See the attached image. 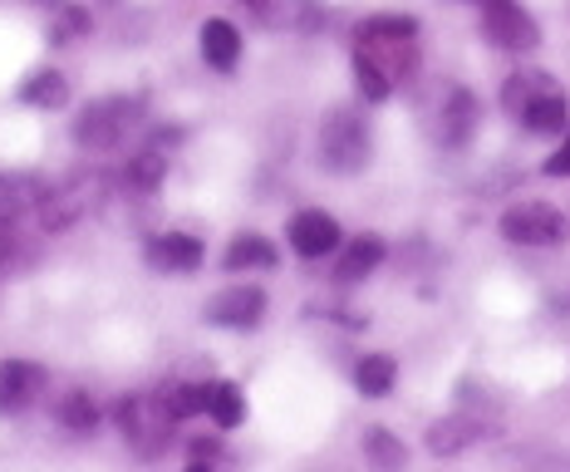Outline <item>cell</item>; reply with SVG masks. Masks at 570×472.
Returning a JSON list of instances; mask_svg holds the SVG:
<instances>
[{
  "label": "cell",
  "instance_id": "6da1fadb",
  "mask_svg": "<svg viewBox=\"0 0 570 472\" xmlns=\"http://www.w3.org/2000/svg\"><path fill=\"white\" fill-rule=\"evenodd\" d=\"M104 197H109V177L79 173V177H69V183L50 187V193L40 197V207H35V217H40L45 232H65V227H75V222H85L89 212H99Z\"/></svg>",
  "mask_w": 570,
  "mask_h": 472
},
{
  "label": "cell",
  "instance_id": "7a4b0ae2",
  "mask_svg": "<svg viewBox=\"0 0 570 472\" xmlns=\"http://www.w3.org/2000/svg\"><path fill=\"white\" fill-rule=\"evenodd\" d=\"M364 163H370V128H364L360 114L335 109L325 124H320V168L354 177Z\"/></svg>",
  "mask_w": 570,
  "mask_h": 472
},
{
  "label": "cell",
  "instance_id": "3957f363",
  "mask_svg": "<svg viewBox=\"0 0 570 472\" xmlns=\"http://www.w3.org/2000/svg\"><path fill=\"white\" fill-rule=\"evenodd\" d=\"M173 423H177V413L168 409V394H128L124 404H118V429H124V439L134 443L142 458L168 448Z\"/></svg>",
  "mask_w": 570,
  "mask_h": 472
},
{
  "label": "cell",
  "instance_id": "277c9868",
  "mask_svg": "<svg viewBox=\"0 0 570 472\" xmlns=\"http://www.w3.org/2000/svg\"><path fill=\"white\" fill-rule=\"evenodd\" d=\"M138 118H142L138 99H124V94H118V99H99L75 118V144L79 148H118L128 138V128H138Z\"/></svg>",
  "mask_w": 570,
  "mask_h": 472
},
{
  "label": "cell",
  "instance_id": "5b68a950",
  "mask_svg": "<svg viewBox=\"0 0 570 472\" xmlns=\"http://www.w3.org/2000/svg\"><path fill=\"white\" fill-rule=\"evenodd\" d=\"M502 236L517 246H556L566 242V217L546 203H517L502 217Z\"/></svg>",
  "mask_w": 570,
  "mask_h": 472
},
{
  "label": "cell",
  "instance_id": "8992f818",
  "mask_svg": "<svg viewBox=\"0 0 570 472\" xmlns=\"http://www.w3.org/2000/svg\"><path fill=\"white\" fill-rule=\"evenodd\" d=\"M482 26L502 50H531L541 40L537 20L517 6V0H482Z\"/></svg>",
  "mask_w": 570,
  "mask_h": 472
},
{
  "label": "cell",
  "instance_id": "52a82bcc",
  "mask_svg": "<svg viewBox=\"0 0 570 472\" xmlns=\"http://www.w3.org/2000/svg\"><path fill=\"white\" fill-rule=\"evenodd\" d=\"M261 315H266L261 286H227L207 301V321L227 325V330H252V325H261Z\"/></svg>",
  "mask_w": 570,
  "mask_h": 472
},
{
  "label": "cell",
  "instance_id": "ba28073f",
  "mask_svg": "<svg viewBox=\"0 0 570 472\" xmlns=\"http://www.w3.org/2000/svg\"><path fill=\"white\" fill-rule=\"evenodd\" d=\"M45 389V370L30 360H6L0 364V413H20L35 404V394Z\"/></svg>",
  "mask_w": 570,
  "mask_h": 472
},
{
  "label": "cell",
  "instance_id": "9c48e42d",
  "mask_svg": "<svg viewBox=\"0 0 570 472\" xmlns=\"http://www.w3.org/2000/svg\"><path fill=\"white\" fill-rule=\"evenodd\" d=\"M482 433H487V423L478 419V413H448V419H438L433 429H428V453L453 458V453H462V448L482 443Z\"/></svg>",
  "mask_w": 570,
  "mask_h": 472
},
{
  "label": "cell",
  "instance_id": "30bf717a",
  "mask_svg": "<svg viewBox=\"0 0 570 472\" xmlns=\"http://www.w3.org/2000/svg\"><path fill=\"white\" fill-rule=\"evenodd\" d=\"M148 266L153 271H168V276L197 271L202 266V242H197V236H183V232L153 236V242H148Z\"/></svg>",
  "mask_w": 570,
  "mask_h": 472
},
{
  "label": "cell",
  "instance_id": "8fae6325",
  "mask_svg": "<svg viewBox=\"0 0 570 472\" xmlns=\"http://www.w3.org/2000/svg\"><path fill=\"white\" fill-rule=\"evenodd\" d=\"M291 246L301 256H330L340 246V222L330 212H301L291 222Z\"/></svg>",
  "mask_w": 570,
  "mask_h": 472
},
{
  "label": "cell",
  "instance_id": "7c38bea8",
  "mask_svg": "<svg viewBox=\"0 0 570 472\" xmlns=\"http://www.w3.org/2000/svg\"><path fill=\"white\" fill-rule=\"evenodd\" d=\"M482 118V104L472 99L468 89H453L443 104V124H438V138H443V148H462L472 138V128H478Z\"/></svg>",
  "mask_w": 570,
  "mask_h": 472
},
{
  "label": "cell",
  "instance_id": "4fadbf2b",
  "mask_svg": "<svg viewBox=\"0 0 570 472\" xmlns=\"http://www.w3.org/2000/svg\"><path fill=\"white\" fill-rule=\"evenodd\" d=\"M45 193H50V187H45L35 173H0V222L20 217V212H30V207H40Z\"/></svg>",
  "mask_w": 570,
  "mask_h": 472
},
{
  "label": "cell",
  "instance_id": "5bb4252c",
  "mask_svg": "<svg viewBox=\"0 0 570 472\" xmlns=\"http://www.w3.org/2000/svg\"><path fill=\"white\" fill-rule=\"evenodd\" d=\"M202 59H207L212 69H236V59H242V35H236L232 20H207V26H202Z\"/></svg>",
  "mask_w": 570,
  "mask_h": 472
},
{
  "label": "cell",
  "instance_id": "9a60e30c",
  "mask_svg": "<svg viewBox=\"0 0 570 472\" xmlns=\"http://www.w3.org/2000/svg\"><path fill=\"white\" fill-rule=\"evenodd\" d=\"M379 262H384V242H379V236H354V242L340 252L335 276L340 281H360V276H370Z\"/></svg>",
  "mask_w": 570,
  "mask_h": 472
},
{
  "label": "cell",
  "instance_id": "2e32d148",
  "mask_svg": "<svg viewBox=\"0 0 570 472\" xmlns=\"http://www.w3.org/2000/svg\"><path fill=\"white\" fill-rule=\"evenodd\" d=\"M354 380H360V394L364 399H384L389 389H394V380H399L394 354H364L360 370H354Z\"/></svg>",
  "mask_w": 570,
  "mask_h": 472
},
{
  "label": "cell",
  "instance_id": "e0dca14e",
  "mask_svg": "<svg viewBox=\"0 0 570 472\" xmlns=\"http://www.w3.org/2000/svg\"><path fill=\"white\" fill-rule=\"evenodd\" d=\"M521 118H527V128L531 134H561L566 128V99L556 89H546V94H537V99L521 109Z\"/></svg>",
  "mask_w": 570,
  "mask_h": 472
},
{
  "label": "cell",
  "instance_id": "ac0fdd59",
  "mask_svg": "<svg viewBox=\"0 0 570 472\" xmlns=\"http://www.w3.org/2000/svg\"><path fill=\"white\" fill-rule=\"evenodd\" d=\"M256 266H276L271 242L266 236H236L227 246V271H256Z\"/></svg>",
  "mask_w": 570,
  "mask_h": 472
},
{
  "label": "cell",
  "instance_id": "d6986e66",
  "mask_svg": "<svg viewBox=\"0 0 570 472\" xmlns=\"http://www.w3.org/2000/svg\"><path fill=\"white\" fill-rule=\"evenodd\" d=\"M163 173H168V158H163L158 148H148V153H138L134 163H128V173H124V183L134 187V193H153V187L163 183Z\"/></svg>",
  "mask_w": 570,
  "mask_h": 472
},
{
  "label": "cell",
  "instance_id": "ffe728a7",
  "mask_svg": "<svg viewBox=\"0 0 570 472\" xmlns=\"http://www.w3.org/2000/svg\"><path fill=\"white\" fill-rule=\"evenodd\" d=\"M207 413L217 419V429H236V423H242V413H246V404H242V389H236V384H212V394H207Z\"/></svg>",
  "mask_w": 570,
  "mask_h": 472
},
{
  "label": "cell",
  "instance_id": "44dd1931",
  "mask_svg": "<svg viewBox=\"0 0 570 472\" xmlns=\"http://www.w3.org/2000/svg\"><path fill=\"white\" fill-rule=\"evenodd\" d=\"M65 99H69L65 75H55V69H45V75H30V85H26V104H40V109H59Z\"/></svg>",
  "mask_w": 570,
  "mask_h": 472
},
{
  "label": "cell",
  "instance_id": "7402d4cb",
  "mask_svg": "<svg viewBox=\"0 0 570 472\" xmlns=\"http://www.w3.org/2000/svg\"><path fill=\"white\" fill-rule=\"evenodd\" d=\"M59 423H65V429H75V433H89L94 429V423H99V409H94V399L89 394H79V389H75V394H65V399H59Z\"/></svg>",
  "mask_w": 570,
  "mask_h": 472
},
{
  "label": "cell",
  "instance_id": "603a6c76",
  "mask_svg": "<svg viewBox=\"0 0 570 472\" xmlns=\"http://www.w3.org/2000/svg\"><path fill=\"white\" fill-rule=\"evenodd\" d=\"M413 35H419L413 16H374L360 26V40H413Z\"/></svg>",
  "mask_w": 570,
  "mask_h": 472
},
{
  "label": "cell",
  "instance_id": "cb8c5ba5",
  "mask_svg": "<svg viewBox=\"0 0 570 472\" xmlns=\"http://www.w3.org/2000/svg\"><path fill=\"white\" fill-rule=\"evenodd\" d=\"M364 458L379 463V468H399L403 463V443L389 429H370L364 433Z\"/></svg>",
  "mask_w": 570,
  "mask_h": 472
},
{
  "label": "cell",
  "instance_id": "d4e9b609",
  "mask_svg": "<svg viewBox=\"0 0 570 472\" xmlns=\"http://www.w3.org/2000/svg\"><path fill=\"white\" fill-rule=\"evenodd\" d=\"M354 75H360V89H364V99H374V104H379V99H389V89H394V79H389L384 69H379V65H374V59L364 55V50L354 55Z\"/></svg>",
  "mask_w": 570,
  "mask_h": 472
},
{
  "label": "cell",
  "instance_id": "484cf974",
  "mask_svg": "<svg viewBox=\"0 0 570 472\" xmlns=\"http://www.w3.org/2000/svg\"><path fill=\"white\" fill-rule=\"evenodd\" d=\"M546 89H551V79H546V75H512V79H507V109L521 114Z\"/></svg>",
  "mask_w": 570,
  "mask_h": 472
},
{
  "label": "cell",
  "instance_id": "4316f807",
  "mask_svg": "<svg viewBox=\"0 0 570 472\" xmlns=\"http://www.w3.org/2000/svg\"><path fill=\"white\" fill-rule=\"evenodd\" d=\"M207 394H212V384H183L168 394V409L177 419H193V413H207Z\"/></svg>",
  "mask_w": 570,
  "mask_h": 472
},
{
  "label": "cell",
  "instance_id": "83f0119b",
  "mask_svg": "<svg viewBox=\"0 0 570 472\" xmlns=\"http://www.w3.org/2000/svg\"><path fill=\"white\" fill-rule=\"evenodd\" d=\"M546 173H551V177H570V138L561 144V153H556V158L546 163Z\"/></svg>",
  "mask_w": 570,
  "mask_h": 472
},
{
  "label": "cell",
  "instance_id": "f1b7e54d",
  "mask_svg": "<svg viewBox=\"0 0 570 472\" xmlns=\"http://www.w3.org/2000/svg\"><path fill=\"white\" fill-rule=\"evenodd\" d=\"M246 6H252L261 20H271V0H246Z\"/></svg>",
  "mask_w": 570,
  "mask_h": 472
}]
</instances>
